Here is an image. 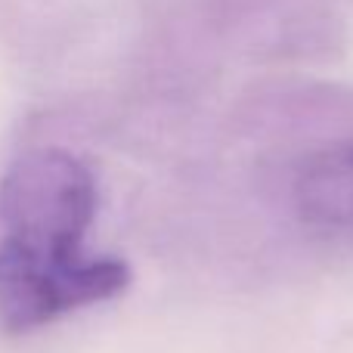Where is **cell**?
I'll list each match as a JSON object with an SVG mask.
<instances>
[{
  "label": "cell",
  "mask_w": 353,
  "mask_h": 353,
  "mask_svg": "<svg viewBox=\"0 0 353 353\" xmlns=\"http://www.w3.org/2000/svg\"><path fill=\"white\" fill-rule=\"evenodd\" d=\"M97 217V180L59 149L28 152L0 180V248L41 270H81L97 254L84 236Z\"/></svg>",
  "instance_id": "1"
},
{
  "label": "cell",
  "mask_w": 353,
  "mask_h": 353,
  "mask_svg": "<svg viewBox=\"0 0 353 353\" xmlns=\"http://www.w3.org/2000/svg\"><path fill=\"white\" fill-rule=\"evenodd\" d=\"M130 270L118 257H93L84 270L50 273L16 261L0 248V329L10 335L34 332L87 304L121 294Z\"/></svg>",
  "instance_id": "2"
},
{
  "label": "cell",
  "mask_w": 353,
  "mask_h": 353,
  "mask_svg": "<svg viewBox=\"0 0 353 353\" xmlns=\"http://www.w3.org/2000/svg\"><path fill=\"white\" fill-rule=\"evenodd\" d=\"M298 214L313 226L353 230V140L319 149L294 180Z\"/></svg>",
  "instance_id": "3"
}]
</instances>
